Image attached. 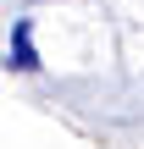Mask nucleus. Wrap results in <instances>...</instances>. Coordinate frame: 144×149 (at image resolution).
<instances>
[{
    "instance_id": "nucleus-1",
    "label": "nucleus",
    "mask_w": 144,
    "mask_h": 149,
    "mask_svg": "<svg viewBox=\"0 0 144 149\" xmlns=\"http://www.w3.org/2000/svg\"><path fill=\"white\" fill-rule=\"evenodd\" d=\"M11 66L17 72H39V50H33V17L11 22Z\"/></svg>"
}]
</instances>
